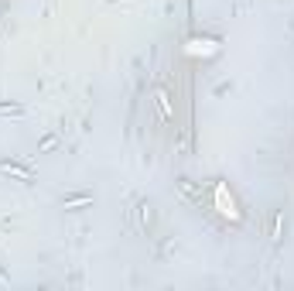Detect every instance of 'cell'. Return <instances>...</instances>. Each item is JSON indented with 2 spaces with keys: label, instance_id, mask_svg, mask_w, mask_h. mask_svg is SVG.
Listing matches in <instances>:
<instances>
[{
  "label": "cell",
  "instance_id": "cell-1",
  "mask_svg": "<svg viewBox=\"0 0 294 291\" xmlns=\"http://www.w3.org/2000/svg\"><path fill=\"white\" fill-rule=\"evenodd\" d=\"M216 205H219V212H222V216H229V219H239V212H236V202H233V195L226 192V185H216Z\"/></svg>",
  "mask_w": 294,
  "mask_h": 291
},
{
  "label": "cell",
  "instance_id": "cell-2",
  "mask_svg": "<svg viewBox=\"0 0 294 291\" xmlns=\"http://www.w3.org/2000/svg\"><path fill=\"white\" fill-rule=\"evenodd\" d=\"M0 172L14 175V178H21V182H31V172H28V168H17V165H10V161H0Z\"/></svg>",
  "mask_w": 294,
  "mask_h": 291
},
{
  "label": "cell",
  "instance_id": "cell-3",
  "mask_svg": "<svg viewBox=\"0 0 294 291\" xmlns=\"http://www.w3.org/2000/svg\"><path fill=\"white\" fill-rule=\"evenodd\" d=\"M154 96H157V106H161V113H164V120H171V103H168V93H164V89H157Z\"/></svg>",
  "mask_w": 294,
  "mask_h": 291
},
{
  "label": "cell",
  "instance_id": "cell-4",
  "mask_svg": "<svg viewBox=\"0 0 294 291\" xmlns=\"http://www.w3.org/2000/svg\"><path fill=\"white\" fill-rule=\"evenodd\" d=\"M86 202H92V195H79V199H69V202H65V209H79V205H86Z\"/></svg>",
  "mask_w": 294,
  "mask_h": 291
}]
</instances>
